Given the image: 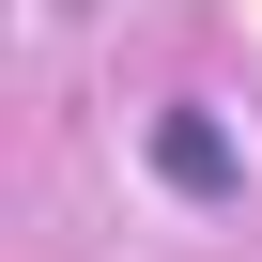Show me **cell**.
Returning <instances> with one entry per match:
<instances>
[{
	"mask_svg": "<svg viewBox=\"0 0 262 262\" xmlns=\"http://www.w3.org/2000/svg\"><path fill=\"white\" fill-rule=\"evenodd\" d=\"M155 155H170V185H231V139H216V123H170Z\"/></svg>",
	"mask_w": 262,
	"mask_h": 262,
	"instance_id": "1",
	"label": "cell"
}]
</instances>
